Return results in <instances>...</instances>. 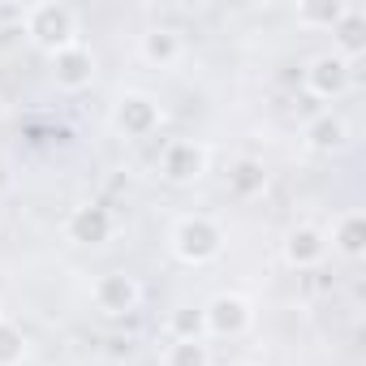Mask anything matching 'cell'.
I'll return each instance as SVG.
<instances>
[{"mask_svg": "<svg viewBox=\"0 0 366 366\" xmlns=\"http://www.w3.org/2000/svg\"><path fill=\"white\" fill-rule=\"evenodd\" d=\"M168 332H172V340H207L203 310L199 306H177L172 319H168Z\"/></svg>", "mask_w": 366, "mask_h": 366, "instance_id": "obj_16", "label": "cell"}, {"mask_svg": "<svg viewBox=\"0 0 366 366\" xmlns=\"http://www.w3.org/2000/svg\"><path fill=\"white\" fill-rule=\"evenodd\" d=\"M112 125H117L125 138L142 142V138H151V134L164 125V108H159V99H151L147 91H125V95L117 99Z\"/></svg>", "mask_w": 366, "mask_h": 366, "instance_id": "obj_4", "label": "cell"}, {"mask_svg": "<svg viewBox=\"0 0 366 366\" xmlns=\"http://www.w3.org/2000/svg\"><path fill=\"white\" fill-rule=\"evenodd\" d=\"M26 362V336L18 323L0 319V366H22Z\"/></svg>", "mask_w": 366, "mask_h": 366, "instance_id": "obj_18", "label": "cell"}, {"mask_svg": "<svg viewBox=\"0 0 366 366\" xmlns=\"http://www.w3.org/2000/svg\"><path fill=\"white\" fill-rule=\"evenodd\" d=\"M164 366H212V349L203 340H172L164 349Z\"/></svg>", "mask_w": 366, "mask_h": 366, "instance_id": "obj_17", "label": "cell"}, {"mask_svg": "<svg viewBox=\"0 0 366 366\" xmlns=\"http://www.w3.org/2000/svg\"><path fill=\"white\" fill-rule=\"evenodd\" d=\"M207 172V147L194 138H168L159 151V177L172 186H190Z\"/></svg>", "mask_w": 366, "mask_h": 366, "instance_id": "obj_5", "label": "cell"}, {"mask_svg": "<svg viewBox=\"0 0 366 366\" xmlns=\"http://www.w3.org/2000/svg\"><path fill=\"white\" fill-rule=\"evenodd\" d=\"M26 39L56 56L61 48H74L78 44V14L69 5H61V0H44V5H26Z\"/></svg>", "mask_w": 366, "mask_h": 366, "instance_id": "obj_1", "label": "cell"}, {"mask_svg": "<svg viewBox=\"0 0 366 366\" xmlns=\"http://www.w3.org/2000/svg\"><path fill=\"white\" fill-rule=\"evenodd\" d=\"M112 229H117V216H112V207H104V203H82V207H74V212H69V224H65L69 242H78V246H104V242L112 237Z\"/></svg>", "mask_w": 366, "mask_h": 366, "instance_id": "obj_9", "label": "cell"}, {"mask_svg": "<svg viewBox=\"0 0 366 366\" xmlns=\"http://www.w3.org/2000/svg\"><path fill=\"white\" fill-rule=\"evenodd\" d=\"M224 250V229L212 216H181L172 229V254L190 267H203L212 259H220Z\"/></svg>", "mask_w": 366, "mask_h": 366, "instance_id": "obj_2", "label": "cell"}, {"mask_svg": "<svg viewBox=\"0 0 366 366\" xmlns=\"http://www.w3.org/2000/svg\"><path fill=\"white\" fill-rule=\"evenodd\" d=\"M353 65L357 61H345L340 52H319L306 65V91L315 99H340L353 86Z\"/></svg>", "mask_w": 366, "mask_h": 366, "instance_id": "obj_6", "label": "cell"}, {"mask_svg": "<svg viewBox=\"0 0 366 366\" xmlns=\"http://www.w3.org/2000/svg\"><path fill=\"white\" fill-rule=\"evenodd\" d=\"M254 323V306L242 297V293H216L207 306H203V327L207 336H220V340H237L246 336Z\"/></svg>", "mask_w": 366, "mask_h": 366, "instance_id": "obj_3", "label": "cell"}, {"mask_svg": "<svg viewBox=\"0 0 366 366\" xmlns=\"http://www.w3.org/2000/svg\"><path fill=\"white\" fill-rule=\"evenodd\" d=\"M327 246L340 250L345 259H362V254H366V216H362V212H340V216L332 220Z\"/></svg>", "mask_w": 366, "mask_h": 366, "instance_id": "obj_13", "label": "cell"}, {"mask_svg": "<svg viewBox=\"0 0 366 366\" xmlns=\"http://www.w3.org/2000/svg\"><path fill=\"white\" fill-rule=\"evenodd\" d=\"M263 190H267V168H263V159H250V155L233 159V168H229V194L233 199H259Z\"/></svg>", "mask_w": 366, "mask_h": 366, "instance_id": "obj_15", "label": "cell"}, {"mask_svg": "<svg viewBox=\"0 0 366 366\" xmlns=\"http://www.w3.org/2000/svg\"><path fill=\"white\" fill-rule=\"evenodd\" d=\"M332 35H336V52L345 61H357L366 52V14L357 5H345V14L332 22Z\"/></svg>", "mask_w": 366, "mask_h": 366, "instance_id": "obj_14", "label": "cell"}, {"mask_svg": "<svg viewBox=\"0 0 366 366\" xmlns=\"http://www.w3.org/2000/svg\"><path fill=\"white\" fill-rule=\"evenodd\" d=\"M233 366H246V362H233Z\"/></svg>", "mask_w": 366, "mask_h": 366, "instance_id": "obj_21", "label": "cell"}, {"mask_svg": "<svg viewBox=\"0 0 366 366\" xmlns=\"http://www.w3.org/2000/svg\"><path fill=\"white\" fill-rule=\"evenodd\" d=\"M327 259V233L315 224H297L285 237V263L289 267H319Z\"/></svg>", "mask_w": 366, "mask_h": 366, "instance_id": "obj_10", "label": "cell"}, {"mask_svg": "<svg viewBox=\"0 0 366 366\" xmlns=\"http://www.w3.org/2000/svg\"><path fill=\"white\" fill-rule=\"evenodd\" d=\"M91 302H95L99 315L121 319V315L138 310V302H142V285H138L129 272H104V276L91 285Z\"/></svg>", "mask_w": 366, "mask_h": 366, "instance_id": "obj_7", "label": "cell"}, {"mask_svg": "<svg viewBox=\"0 0 366 366\" xmlns=\"http://www.w3.org/2000/svg\"><path fill=\"white\" fill-rule=\"evenodd\" d=\"M345 14V5H297V18L302 22H310V26H327L332 31V22Z\"/></svg>", "mask_w": 366, "mask_h": 366, "instance_id": "obj_19", "label": "cell"}, {"mask_svg": "<svg viewBox=\"0 0 366 366\" xmlns=\"http://www.w3.org/2000/svg\"><path fill=\"white\" fill-rule=\"evenodd\" d=\"M181 52H186V44H181V35L172 26H151L138 39V56L147 65H155V69H172L181 61Z\"/></svg>", "mask_w": 366, "mask_h": 366, "instance_id": "obj_11", "label": "cell"}, {"mask_svg": "<svg viewBox=\"0 0 366 366\" xmlns=\"http://www.w3.org/2000/svg\"><path fill=\"white\" fill-rule=\"evenodd\" d=\"M52 82L61 91H86L95 82V52L78 39L74 48H61L52 56Z\"/></svg>", "mask_w": 366, "mask_h": 366, "instance_id": "obj_8", "label": "cell"}, {"mask_svg": "<svg viewBox=\"0 0 366 366\" xmlns=\"http://www.w3.org/2000/svg\"><path fill=\"white\" fill-rule=\"evenodd\" d=\"M0 22H5V26H26V5H0Z\"/></svg>", "mask_w": 366, "mask_h": 366, "instance_id": "obj_20", "label": "cell"}, {"mask_svg": "<svg viewBox=\"0 0 366 366\" xmlns=\"http://www.w3.org/2000/svg\"><path fill=\"white\" fill-rule=\"evenodd\" d=\"M302 142H306V151L332 155V151H340V147L349 142V125H345L336 112H319V117H310V121H306Z\"/></svg>", "mask_w": 366, "mask_h": 366, "instance_id": "obj_12", "label": "cell"}]
</instances>
